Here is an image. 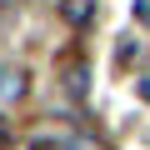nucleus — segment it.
Instances as JSON below:
<instances>
[{"label":"nucleus","mask_w":150,"mask_h":150,"mask_svg":"<svg viewBox=\"0 0 150 150\" xmlns=\"http://www.w3.org/2000/svg\"><path fill=\"white\" fill-rule=\"evenodd\" d=\"M140 95H145V100H150V75H145V80H140Z\"/></svg>","instance_id":"5"},{"label":"nucleus","mask_w":150,"mask_h":150,"mask_svg":"<svg viewBox=\"0 0 150 150\" xmlns=\"http://www.w3.org/2000/svg\"><path fill=\"white\" fill-rule=\"evenodd\" d=\"M65 85H70L75 95L85 90V65H80V60H65Z\"/></svg>","instance_id":"3"},{"label":"nucleus","mask_w":150,"mask_h":150,"mask_svg":"<svg viewBox=\"0 0 150 150\" xmlns=\"http://www.w3.org/2000/svg\"><path fill=\"white\" fill-rule=\"evenodd\" d=\"M135 20H140V25H150V0H135Z\"/></svg>","instance_id":"4"},{"label":"nucleus","mask_w":150,"mask_h":150,"mask_svg":"<svg viewBox=\"0 0 150 150\" xmlns=\"http://www.w3.org/2000/svg\"><path fill=\"white\" fill-rule=\"evenodd\" d=\"M5 135H10V125H5V120H0V140H5Z\"/></svg>","instance_id":"6"},{"label":"nucleus","mask_w":150,"mask_h":150,"mask_svg":"<svg viewBox=\"0 0 150 150\" xmlns=\"http://www.w3.org/2000/svg\"><path fill=\"white\" fill-rule=\"evenodd\" d=\"M15 95H25V75L10 70V65H0V100H15Z\"/></svg>","instance_id":"2"},{"label":"nucleus","mask_w":150,"mask_h":150,"mask_svg":"<svg viewBox=\"0 0 150 150\" xmlns=\"http://www.w3.org/2000/svg\"><path fill=\"white\" fill-rule=\"evenodd\" d=\"M60 15H65V25H85L95 15V0H60Z\"/></svg>","instance_id":"1"}]
</instances>
